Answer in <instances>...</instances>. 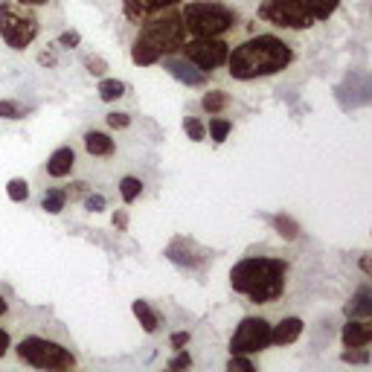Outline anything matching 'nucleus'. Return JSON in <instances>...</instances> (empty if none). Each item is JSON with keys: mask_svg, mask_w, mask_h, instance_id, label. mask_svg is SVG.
Returning a JSON list of instances; mask_svg holds the SVG:
<instances>
[{"mask_svg": "<svg viewBox=\"0 0 372 372\" xmlns=\"http://www.w3.org/2000/svg\"><path fill=\"white\" fill-rule=\"evenodd\" d=\"M294 62V50L280 35H256L242 41L236 50L227 55V73L239 82L265 79V76H277L288 70Z\"/></svg>", "mask_w": 372, "mask_h": 372, "instance_id": "obj_1", "label": "nucleus"}, {"mask_svg": "<svg viewBox=\"0 0 372 372\" xmlns=\"http://www.w3.org/2000/svg\"><path fill=\"white\" fill-rule=\"evenodd\" d=\"M288 265L277 256H244L230 270V288L250 303H273L285 294Z\"/></svg>", "mask_w": 372, "mask_h": 372, "instance_id": "obj_2", "label": "nucleus"}, {"mask_svg": "<svg viewBox=\"0 0 372 372\" xmlns=\"http://www.w3.org/2000/svg\"><path fill=\"white\" fill-rule=\"evenodd\" d=\"M186 41V27L181 21V12H160L143 21V29L137 32L131 44V62L140 67L158 64L163 55L178 53Z\"/></svg>", "mask_w": 372, "mask_h": 372, "instance_id": "obj_3", "label": "nucleus"}, {"mask_svg": "<svg viewBox=\"0 0 372 372\" xmlns=\"http://www.w3.org/2000/svg\"><path fill=\"white\" fill-rule=\"evenodd\" d=\"M181 21L192 38H221L236 27L239 15L219 0H189L181 12Z\"/></svg>", "mask_w": 372, "mask_h": 372, "instance_id": "obj_4", "label": "nucleus"}, {"mask_svg": "<svg viewBox=\"0 0 372 372\" xmlns=\"http://www.w3.org/2000/svg\"><path fill=\"white\" fill-rule=\"evenodd\" d=\"M15 352L27 366H35V369H58V372H64V369L79 366V361H76V355L67 346L55 343L50 338H41V335L21 338L18 346H15Z\"/></svg>", "mask_w": 372, "mask_h": 372, "instance_id": "obj_5", "label": "nucleus"}, {"mask_svg": "<svg viewBox=\"0 0 372 372\" xmlns=\"http://www.w3.org/2000/svg\"><path fill=\"white\" fill-rule=\"evenodd\" d=\"M0 38L12 50H27L38 38V18L29 6H21L15 0H0Z\"/></svg>", "mask_w": 372, "mask_h": 372, "instance_id": "obj_6", "label": "nucleus"}, {"mask_svg": "<svg viewBox=\"0 0 372 372\" xmlns=\"http://www.w3.org/2000/svg\"><path fill=\"white\" fill-rule=\"evenodd\" d=\"M259 18L280 29H311L317 21L308 15L303 0H262Z\"/></svg>", "mask_w": 372, "mask_h": 372, "instance_id": "obj_7", "label": "nucleus"}, {"mask_svg": "<svg viewBox=\"0 0 372 372\" xmlns=\"http://www.w3.org/2000/svg\"><path fill=\"white\" fill-rule=\"evenodd\" d=\"M270 346V323L265 317H244L230 338V355H256Z\"/></svg>", "mask_w": 372, "mask_h": 372, "instance_id": "obj_8", "label": "nucleus"}, {"mask_svg": "<svg viewBox=\"0 0 372 372\" xmlns=\"http://www.w3.org/2000/svg\"><path fill=\"white\" fill-rule=\"evenodd\" d=\"M181 53H184V58H186L189 64H195L198 70L209 73L215 67L227 64L230 44L221 41V38H192V41H184Z\"/></svg>", "mask_w": 372, "mask_h": 372, "instance_id": "obj_9", "label": "nucleus"}, {"mask_svg": "<svg viewBox=\"0 0 372 372\" xmlns=\"http://www.w3.org/2000/svg\"><path fill=\"white\" fill-rule=\"evenodd\" d=\"M166 259L174 262V265H181V268H186V270H201V268L209 262L207 250L198 247V244H195L192 239H186V236H174V239L169 242Z\"/></svg>", "mask_w": 372, "mask_h": 372, "instance_id": "obj_10", "label": "nucleus"}, {"mask_svg": "<svg viewBox=\"0 0 372 372\" xmlns=\"http://www.w3.org/2000/svg\"><path fill=\"white\" fill-rule=\"evenodd\" d=\"M181 0H123V12L131 24H143L149 18L174 9Z\"/></svg>", "mask_w": 372, "mask_h": 372, "instance_id": "obj_11", "label": "nucleus"}, {"mask_svg": "<svg viewBox=\"0 0 372 372\" xmlns=\"http://www.w3.org/2000/svg\"><path fill=\"white\" fill-rule=\"evenodd\" d=\"M160 62H163V70H169V73L174 76V79L184 82L186 88H201V85H207V73H204V70H198L195 64H189L186 58H172V55H163Z\"/></svg>", "mask_w": 372, "mask_h": 372, "instance_id": "obj_12", "label": "nucleus"}, {"mask_svg": "<svg viewBox=\"0 0 372 372\" xmlns=\"http://www.w3.org/2000/svg\"><path fill=\"white\" fill-rule=\"evenodd\" d=\"M343 346H369L372 343V320L369 317H349L340 331Z\"/></svg>", "mask_w": 372, "mask_h": 372, "instance_id": "obj_13", "label": "nucleus"}, {"mask_svg": "<svg viewBox=\"0 0 372 372\" xmlns=\"http://www.w3.org/2000/svg\"><path fill=\"white\" fill-rule=\"evenodd\" d=\"M303 329H305V323L300 317L280 320L277 326H270V346H291L294 340L303 335Z\"/></svg>", "mask_w": 372, "mask_h": 372, "instance_id": "obj_14", "label": "nucleus"}, {"mask_svg": "<svg viewBox=\"0 0 372 372\" xmlns=\"http://www.w3.org/2000/svg\"><path fill=\"white\" fill-rule=\"evenodd\" d=\"M73 166H76V151L70 146H62V149H55L50 154L47 174H50V178H67V174L73 172Z\"/></svg>", "mask_w": 372, "mask_h": 372, "instance_id": "obj_15", "label": "nucleus"}, {"mask_svg": "<svg viewBox=\"0 0 372 372\" xmlns=\"http://www.w3.org/2000/svg\"><path fill=\"white\" fill-rule=\"evenodd\" d=\"M85 149H88V154H93V158H111L116 146L105 131H88L85 134Z\"/></svg>", "mask_w": 372, "mask_h": 372, "instance_id": "obj_16", "label": "nucleus"}, {"mask_svg": "<svg viewBox=\"0 0 372 372\" xmlns=\"http://www.w3.org/2000/svg\"><path fill=\"white\" fill-rule=\"evenodd\" d=\"M346 317H372V288H358L346 305Z\"/></svg>", "mask_w": 372, "mask_h": 372, "instance_id": "obj_17", "label": "nucleus"}, {"mask_svg": "<svg viewBox=\"0 0 372 372\" xmlns=\"http://www.w3.org/2000/svg\"><path fill=\"white\" fill-rule=\"evenodd\" d=\"M131 311H134V317L140 320V326H143L146 335H154V331H158L160 317H158V311H154L146 300H134V303H131Z\"/></svg>", "mask_w": 372, "mask_h": 372, "instance_id": "obj_18", "label": "nucleus"}, {"mask_svg": "<svg viewBox=\"0 0 372 372\" xmlns=\"http://www.w3.org/2000/svg\"><path fill=\"white\" fill-rule=\"evenodd\" d=\"M270 224H273V230L280 233V236L285 239V242H297L300 239V224L291 219V215H285V212H277V215H270Z\"/></svg>", "mask_w": 372, "mask_h": 372, "instance_id": "obj_19", "label": "nucleus"}, {"mask_svg": "<svg viewBox=\"0 0 372 372\" xmlns=\"http://www.w3.org/2000/svg\"><path fill=\"white\" fill-rule=\"evenodd\" d=\"M303 4H305L308 15L315 18V21H329V18L338 12L340 0H303Z\"/></svg>", "mask_w": 372, "mask_h": 372, "instance_id": "obj_20", "label": "nucleus"}, {"mask_svg": "<svg viewBox=\"0 0 372 372\" xmlns=\"http://www.w3.org/2000/svg\"><path fill=\"white\" fill-rule=\"evenodd\" d=\"M227 105H230V96H227L224 90H207V93L201 96V108H204L209 116L221 113Z\"/></svg>", "mask_w": 372, "mask_h": 372, "instance_id": "obj_21", "label": "nucleus"}, {"mask_svg": "<svg viewBox=\"0 0 372 372\" xmlns=\"http://www.w3.org/2000/svg\"><path fill=\"white\" fill-rule=\"evenodd\" d=\"M67 207V192L64 189H47L44 198H41V209L50 212V215H58Z\"/></svg>", "mask_w": 372, "mask_h": 372, "instance_id": "obj_22", "label": "nucleus"}, {"mask_svg": "<svg viewBox=\"0 0 372 372\" xmlns=\"http://www.w3.org/2000/svg\"><path fill=\"white\" fill-rule=\"evenodd\" d=\"M96 93H99L102 102H116L120 96H125V82H120V79H102L99 88H96Z\"/></svg>", "mask_w": 372, "mask_h": 372, "instance_id": "obj_23", "label": "nucleus"}, {"mask_svg": "<svg viewBox=\"0 0 372 372\" xmlns=\"http://www.w3.org/2000/svg\"><path fill=\"white\" fill-rule=\"evenodd\" d=\"M120 195H123L125 204H134L143 195V181L140 178H131V174H128V178L120 181Z\"/></svg>", "mask_w": 372, "mask_h": 372, "instance_id": "obj_24", "label": "nucleus"}, {"mask_svg": "<svg viewBox=\"0 0 372 372\" xmlns=\"http://www.w3.org/2000/svg\"><path fill=\"white\" fill-rule=\"evenodd\" d=\"M29 113V108H24L15 99H0V120H24Z\"/></svg>", "mask_w": 372, "mask_h": 372, "instance_id": "obj_25", "label": "nucleus"}, {"mask_svg": "<svg viewBox=\"0 0 372 372\" xmlns=\"http://www.w3.org/2000/svg\"><path fill=\"white\" fill-rule=\"evenodd\" d=\"M184 131H186V137L192 143H204L207 140V125L198 120V116H186L184 120Z\"/></svg>", "mask_w": 372, "mask_h": 372, "instance_id": "obj_26", "label": "nucleus"}, {"mask_svg": "<svg viewBox=\"0 0 372 372\" xmlns=\"http://www.w3.org/2000/svg\"><path fill=\"white\" fill-rule=\"evenodd\" d=\"M6 195H9L15 204H21V201L29 198V184H27L24 178H12V181L6 184Z\"/></svg>", "mask_w": 372, "mask_h": 372, "instance_id": "obj_27", "label": "nucleus"}, {"mask_svg": "<svg viewBox=\"0 0 372 372\" xmlns=\"http://www.w3.org/2000/svg\"><path fill=\"white\" fill-rule=\"evenodd\" d=\"M230 131H233V123H230V120H221V116H215V120L209 123V134H212V143H224Z\"/></svg>", "mask_w": 372, "mask_h": 372, "instance_id": "obj_28", "label": "nucleus"}, {"mask_svg": "<svg viewBox=\"0 0 372 372\" xmlns=\"http://www.w3.org/2000/svg\"><path fill=\"white\" fill-rule=\"evenodd\" d=\"M340 361H346V364H366L369 352H366V346H346V352H340Z\"/></svg>", "mask_w": 372, "mask_h": 372, "instance_id": "obj_29", "label": "nucleus"}, {"mask_svg": "<svg viewBox=\"0 0 372 372\" xmlns=\"http://www.w3.org/2000/svg\"><path fill=\"white\" fill-rule=\"evenodd\" d=\"M227 369L230 372H256V361H250L247 355H230Z\"/></svg>", "mask_w": 372, "mask_h": 372, "instance_id": "obj_30", "label": "nucleus"}, {"mask_svg": "<svg viewBox=\"0 0 372 372\" xmlns=\"http://www.w3.org/2000/svg\"><path fill=\"white\" fill-rule=\"evenodd\" d=\"M105 123H108V128H113V131H123V128L131 125V113H125V111H111V113L105 116Z\"/></svg>", "mask_w": 372, "mask_h": 372, "instance_id": "obj_31", "label": "nucleus"}, {"mask_svg": "<svg viewBox=\"0 0 372 372\" xmlns=\"http://www.w3.org/2000/svg\"><path fill=\"white\" fill-rule=\"evenodd\" d=\"M85 67H88L90 76H105L108 62H105V58H99V55H88V58H85Z\"/></svg>", "mask_w": 372, "mask_h": 372, "instance_id": "obj_32", "label": "nucleus"}, {"mask_svg": "<svg viewBox=\"0 0 372 372\" xmlns=\"http://www.w3.org/2000/svg\"><path fill=\"white\" fill-rule=\"evenodd\" d=\"M58 44L67 47V50H73V47H79V44H82V35L76 32V29H67V32L58 35Z\"/></svg>", "mask_w": 372, "mask_h": 372, "instance_id": "obj_33", "label": "nucleus"}, {"mask_svg": "<svg viewBox=\"0 0 372 372\" xmlns=\"http://www.w3.org/2000/svg\"><path fill=\"white\" fill-rule=\"evenodd\" d=\"M108 207V201L102 198V195H88V198H85V209L88 212H102Z\"/></svg>", "mask_w": 372, "mask_h": 372, "instance_id": "obj_34", "label": "nucleus"}, {"mask_svg": "<svg viewBox=\"0 0 372 372\" xmlns=\"http://www.w3.org/2000/svg\"><path fill=\"white\" fill-rule=\"evenodd\" d=\"M192 366V355L189 352H178L172 361H169V369H189Z\"/></svg>", "mask_w": 372, "mask_h": 372, "instance_id": "obj_35", "label": "nucleus"}, {"mask_svg": "<svg viewBox=\"0 0 372 372\" xmlns=\"http://www.w3.org/2000/svg\"><path fill=\"white\" fill-rule=\"evenodd\" d=\"M189 338H192L189 331H174V335L169 338V343H172L174 349H181V346H186V343H189Z\"/></svg>", "mask_w": 372, "mask_h": 372, "instance_id": "obj_36", "label": "nucleus"}, {"mask_svg": "<svg viewBox=\"0 0 372 372\" xmlns=\"http://www.w3.org/2000/svg\"><path fill=\"white\" fill-rule=\"evenodd\" d=\"M9 349H12V338H9V331H6V329H0V358H4Z\"/></svg>", "mask_w": 372, "mask_h": 372, "instance_id": "obj_37", "label": "nucleus"}, {"mask_svg": "<svg viewBox=\"0 0 372 372\" xmlns=\"http://www.w3.org/2000/svg\"><path fill=\"white\" fill-rule=\"evenodd\" d=\"M113 227H120V230L128 227V215H125V209H116V212H113Z\"/></svg>", "mask_w": 372, "mask_h": 372, "instance_id": "obj_38", "label": "nucleus"}, {"mask_svg": "<svg viewBox=\"0 0 372 372\" xmlns=\"http://www.w3.org/2000/svg\"><path fill=\"white\" fill-rule=\"evenodd\" d=\"M38 64H44V67H55V55H53V53H41V55H38Z\"/></svg>", "mask_w": 372, "mask_h": 372, "instance_id": "obj_39", "label": "nucleus"}, {"mask_svg": "<svg viewBox=\"0 0 372 372\" xmlns=\"http://www.w3.org/2000/svg\"><path fill=\"white\" fill-rule=\"evenodd\" d=\"M15 4H21V6H29V9H35V6H44V4H50V0H15Z\"/></svg>", "mask_w": 372, "mask_h": 372, "instance_id": "obj_40", "label": "nucleus"}, {"mask_svg": "<svg viewBox=\"0 0 372 372\" xmlns=\"http://www.w3.org/2000/svg\"><path fill=\"white\" fill-rule=\"evenodd\" d=\"M6 308H9V303H6L4 294H0V315H6Z\"/></svg>", "mask_w": 372, "mask_h": 372, "instance_id": "obj_41", "label": "nucleus"}, {"mask_svg": "<svg viewBox=\"0 0 372 372\" xmlns=\"http://www.w3.org/2000/svg\"><path fill=\"white\" fill-rule=\"evenodd\" d=\"M361 270L369 273V256H361Z\"/></svg>", "mask_w": 372, "mask_h": 372, "instance_id": "obj_42", "label": "nucleus"}]
</instances>
